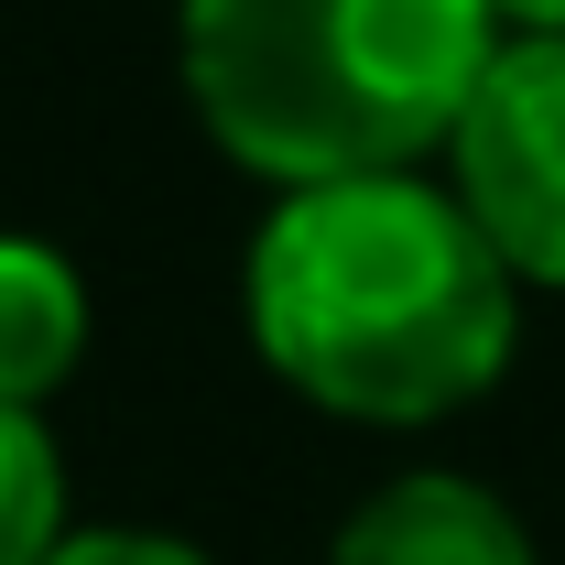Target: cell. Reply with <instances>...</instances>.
Masks as SVG:
<instances>
[{
    "label": "cell",
    "instance_id": "3957f363",
    "mask_svg": "<svg viewBox=\"0 0 565 565\" xmlns=\"http://www.w3.org/2000/svg\"><path fill=\"white\" fill-rule=\"evenodd\" d=\"M446 185L500 250V273L565 294V33H500L446 141Z\"/></svg>",
    "mask_w": 565,
    "mask_h": 565
},
{
    "label": "cell",
    "instance_id": "ba28073f",
    "mask_svg": "<svg viewBox=\"0 0 565 565\" xmlns=\"http://www.w3.org/2000/svg\"><path fill=\"white\" fill-rule=\"evenodd\" d=\"M511 33H565V0H490Z\"/></svg>",
    "mask_w": 565,
    "mask_h": 565
},
{
    "label": "cell",
    "instance_id": "6da1fadb",
    "mask_svg": "<svg viewBox=\"0 0 565 565\" xmlns=\"http://www.w3.org/2000/svg\"><path fill=\"white\" fill-rule=\"evenodd\" d=\"M239 305L282 392L349 424L468 414L522 338V282L435 174L294 185L250 239Z\"/></svg>",
    "mask_w": 565,
    "mask_h": 565
},
{
    "label": "cell",
    "instance_id": "5b68a950",
    "mask_svg": "<svg viewBox=\"0 0 565 565\" xmlns=\"http://www.w3.org/2000/svg\"><path fill=\"white\" fill-rule=\"evenodd\" d=\"M87 359V282L66 250L0 228V414H44Z\"/></svg>",
    "mask_w": 565,
    "mask_h": 565
},
{
    "label": "cell",
    "instance_id": "7a4b0ae2",
    "mask_svg": "<svg viewBox=\"0 0 565 565\" xmlns=\"http://www.w3.org/2000/svg\"><path fill=\"white\" fill-rule=\"evenodd\" d=\"M185 98L228 163L294 185L424 174L500 55L490 0H185Z\"/></svg>",
    "mask_w": 565,
    "mask_h": 565
},
{
    "label": "cell",
    "instance_id": "52a82bcc",
    "mask_svg": "<svg viewBox=\"0 0 565 565\" xmlns=\"http://www.w3.org/2000/svg\"><path fill=\"white\" fill-rule=\"evenodd\" d=\"M55 565H207L185 533H141V522H98V533H66Z\"/></svg>",
    "mask_w": 565,
    "mask_h": 565
},
{
    "label": "cell",
    "instance_id": "8992f818",
    "mask_svg": "<svg viewBox=\"0 0 565 565\" xmlns=\"http://www.w3.org/2000/svg\"><path fill=\"white\" fill-rule=\"evenodd\" d=\"M66 544V457L44 414H0V565H55Z\"/></svg>",
    "mask_w": 565,
    "mask_h": 565
},
{
    "label": "cell",
    "instance_id": "277c9868",
    "mask_svg": "<svg viewBox=\"0 0 565 565\" xmlns=\"http://www.w3.org/2000/svg\"><path fill=\"white\" fill-rule=\"evenodd\" d=\"M327 565H533L522 511L457 468H403L338 522Z\"/></svg>",
    "mask_w": 565,
    "mask_h": 565
}]
</instances>
